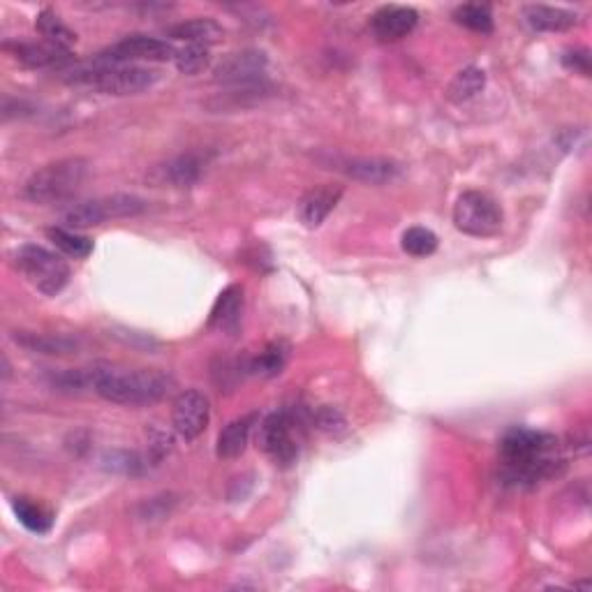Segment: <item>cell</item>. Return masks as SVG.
<instances>
[{"instance_id":"obj_1","label":"cell","mask_w":592,"mask_h":592,"mask_svg":"<svg viewBox=\"0 0 592 592\" xmlns=\"http://www.w3.org/2000/svg\"><path fill=\"white\" fill-rule=\"evenodd\" d=\"M567 468L562 444L551 433L512 428L500 440V472L512 486H537L560 477Z\"/></svg>"},{"instance_id":"obj_2","label":"cell","mask_w":592,"mask_h":592,"mask_svg":"<svg viewBox=\"0 0 592 592\" xmlns=\"http://www.w3.org/2000/svg\"><path fill=\"white\" fill-rule=\"evenodd\" d=\"M91 391L118 405H151L165 398L174 380L160 370L93 366Z\"/></svg>"},{"instance_id":"obj_3","label":"cell","mask_w":592,"mask_h":592,"mask_svg":"<svg viewBox=\"0 0 592 592\" xmlns=\"http://www.w3.org/2000/svg\"><path fill=\"white\" fill-rule=\"evenodd\" d=\"M63 79L68 84L93 86L107 95H139L155 84V72L139 65H107L93 61L91 65H77L65 70Z\"/></svg>"},{"instance_id":"obj_4","label":"cell","mask_w":592,"mask_h":592,"mask_svg":"<svg viewBox=\"0 0 592 592\" xmlns=\"http://www.w3.org/2000/svg\"><path fill=\"white\" fill-rule=\"evenodd\" d=\"M88 176L86 158H63L49 162L24 185V197L33 204H58L72 197Z\"/></svg>"},{"instance_id":"obj_5","label":"cell","mask_w":592,"mask_h":592,"mask_svg":"<svg viewBox=\"0 0 592 592\" xmlns=\"http://www.w3.org/2000/svg\"><path fill=\"white\" fill-rule=\"evenodd\" d=\"M14 266H17L21 276H24L37 292L47 296H56L70 280L68 262L44 246H37V243H26V246H21L17 250V255H14Z\"/></svg>"},{"instance_id":"obj_6","label":"cell","mask_w":592,"mask_h":592,"mask_svg":"<svg viewBox=\"0 0 592 592\" xmlns=\"http://www.w3.org/2000/svg\"><path fill=\"white\" fill-rule=\"evenodd\" d=\"M148 209V204L137 195H111L91 199V202H81L63 216V225L68 229H88L98 227L105 220H118V218H135L142 216Z\"/></svg>"},{"instance_id":"obj_7","label":"cell","mask_w":592,"mask_h":592,"mask_svg":"<svg viewBox=\"0 0 592 592\" xmlns=\"http://www.w3.org/2000/svg\"><path fill=\"white\" fill-rule=\"evenodd\" d=\"M500 204L491 195L479 190H468L456 199L454 206V225L468 236H495L502 229Z\"/></svg>"},{"instance_id":"obj_8","label":"cell","mask_w":592,"mask_h":592,"mask_svg":"<svg viewBox=\"0 0 592 592\" xmlns=\"http://www.w3.org/2000/svg\"><path fill=\"white\" fill-rule=\"evenodd\" d=\"M176 49L165 40L148 35H130L125 40L111 44L109 49L95 58V61L107 63V65H130L132 61H174Z\"/></svg>"},{"instance_id":"obj_9","label":"cell","mask_w":592,"mask_h":592,"mask_svg":"<svg viewBox=\"0 0 592 592\" xmlns=\"http://www.w3.org/2000/svg\"><path fill=\"white\" fill-rule=\"evenodd\" d=\"M257 444L278 465H292L299 456V444L294 440V421L287 412H273L262 421Z\"/></svg>"},{"instance_id":"obj_10","label":"cell","mask_w":592,"mask_h":592,"mask_svg":"<svg viewBox=\"0 0 592 592\" xmlns=\"http://www.w3.org/2000/svg\"><path fill=\"white\" fill-rule=\"evenodd\" d=\"M266 65H269V58H266L264 51H234V54H227L216 65V70H213V81L227 88L257 84V81H264Z\"/></svg>"},{"instance_id":"obj_11","label":"cell","mask_w":592,"mask_h":592,"mask_svg":"<svg viewBox=\"0 0 592 592\" xmlns=\"http://www.w3.org/2000/svg\"><path fill=\"white\" fill-rule=\"evenodd\" d=\"M211 419V407L209 398H206L202 391L188 389L179 394L174 401L172 410V424L174 431L181 435L183 440H195L206 431Z\"/></svg>"},{"instance_id":"obj_12","label":"cell","mask_w":592,"mask_h":592,"mask_svg":"<svg viewBox=\"0 0 592 592\" xmlns=\"http://www.w3.org/2000/svg\"><path fill=\"white\" fill-rule=\"evenodd\" d=\"M336 169L347 179L368 185H387L403 174L401 162L391 158H343L336 162Z\"/></svg>"},{"instance_id":"obj_13","label":"cell","mask_w":592,"mask_h":592,"mask_svg":"<svg viewBox=\"0 0 592 592\" xmlns=\"http://www.w3.org/2000/svg\"><path fill=\"white\" fill-rule=\"evenodd\" d=\"M340 197H343V188L333 183L317 185V188H310L306 195L299 199L296 204V216H299L301 225L306 229H317L324 220L329 218V213L336 209Z\"/></svg>"},{"instance_id":"obj_14","label":"cell","mask_w":592,"mask_h":592,"mask_svg":"<svg viewBox=\"0 0 592 592\" xmlns=\"http://www.w3.org/2000/svg\"><path fill=\"white\" fill-rule=\"evenodd\" d=\"M419 14L405 5H384L370 19V31L380 42H398L417 26Z\"/></svg>"},{"instance_id":"obj_15","label":"cell","mask_w":592,"mask_h":592,"mask_svg":"<svg viewBox=\"0 0 592 592\" xmlns=\"http://www.w3.org/2000/svg\"><path fill=\"white\" fill-rule=\"evenodd\" d=\"M7 49L14 51L19 63H24L26 68L33 70H47V68H63V65L70 63V49L58 47V44L51 42H33V44H14Z\"/></svg>"},{"instance_id":"obj_16","label":"cell","mask_w":592,"mask_h":592,"mask_svg":"<svg viewBox=\"0 0 592 592\" xmlns=\"http://www.w3.org/2000/svg\"><path fill=\"white\" fill-rule=\"evenodd\" d=\"M202 176V160L197 155H179V158L155 167L151 179L160 185H174V188H192Z\"/></svg>"},{"instance_id":"obj_17","label":"cell","mask_w":592,"mask_h":592,"mask_svg":"<svg viewBox=\"0 0 592 592\" xmlns=\"http://www.w3.org/2000/svg\"><path fill=\"white\" fill-rule=\"evenodd\" d=\"M241 317H243V287L229 285L227 290L218 296V301L213 303L209 327L225 333H236L241 327Z\"/></svg>"},{"instance_id":"obj_18","label":"cell","mask_w":592,"mask_h":592,"mask_svg":"<svg viewBox=\"0 0 592 592\" xmlns=\"http://www.w3.org/2000/svg\"><path fill=\"white\" fill-rule=\"evenodd\" d=\"M523 17L532 28H535V31H544V33L572 31V28L579 24L576 12L562 10V7H551V5H525Z\"/></svg>"},{"instance_id":"obj_19","label":"cell","mask_w":592,"mask_h":592,"mask_svg":"<svg viewBox=\"0 0 592 592\" xmlns=\"http://www.w3.org/2000/svg\"><path fill=\"white\" fill-rule=\"evenodd\" d=\"M14 343L28 352L51 354V357H65V354H77L79 343L70 336H49V333L33 331H14Z\"/></svg>"},{"instance_id":"obj_20","label":"cell","mask_w":592,"mask_h":592,"mask_svg":"<svg viewBox=\"0 0 592 592\" xmlns=\"http://www.w3.org/2000/svg\"><path fill=\"white\" fill-rule=\"evenodd\" d=\"M255 421H257V414H248V417H239V419L229 421V424L222 428L220 435H218V449H216L218 456L227 458V461L239 458L248 447V440H250V433H253Z\"/></svg>"},{"instance_id":"obj_21","label":"cell","mask_w":592,"mask_h":592,"mask_svg":"<svg viewBox=\"0 0 592 592\" xmlns=\"http://www.w3.org/2000/svg\"><path fill=\"white\" fill-rule=\"evenodd\" d=\"M222 26L213 19H190L183 24H176L169 28V37L174 40L188 42V44H202V47H211L222 40Z\"/></svg>"},{"instance_id":"obj_22","label":"cell","mask_w":592,"mask_h":592,"mask_svg":"<svg viewBox=\"0 0 592 592\" xmlns=\"http://www.w3.org/2000/svg\"><path fill=\"white\" fill-rule=\"evenodd\" d=\"M486 86V74L479 68H465L461 72H456V77L449 81L447 86V98L454 105H463L484 91Z\"/></svg>"},{"instance_id":"obj_23","label":"cell","mask_w":592,"mask_h":592,"mask_svg":"<svg viewBox=\"0 0 592 592\" xmlns=\"http://www.w3.org/2000/svg\"><path fill=\"white\" fill-rule=\"evenodd\" d=\"M12 512L19 518V523L24 525V528L37 532V535H44V532H49L51 525H54V514L28 498H14Z\"/></svg>"},{"instance_id":"obj_24","label":"cell","mask_w":592,"mask_h":592,"mask_svg":"<svg viewBox=\"0 0 592 592\" xmlns=\"http://www.w3.org/2000/svg\"><path fill=\"white\" fill-rule=\"evenodd\" d=\"M47 236H49V241L68 257L84 259L93 253V241L84 234L74 232V229L51 227V229H47Z\"/></svg>"},{"instance_id":"obj_25","label":"cell","mask_w":592,"mask_h":592,"mask_svg":"<svg viewBox=\"0 0 592 592\" xmlns=\"http://www.w3.org/2000/svg\"><path fill=\"white\" fill-rule=\"evenodd\" d=\"M35 28H37V33L44 37V42L58 44V47H63V49H70L72 44L77 42V35H74L70 28L63 24L61 17L51 10H42L40 14H37Z\"/></svg>"},{"instance_id":"obj_26","label":"cell","mask_w":592,"mask_h":592,"mask_svg":"<svg viewBox=\"0 0 592 592\" xmlns=\"http://www.w3.org/2000/svg\"><path fill=\"white\" fill-rule=\"evenodd\" d=\"M271 95V86L266 81H257V84H246V86H234L229 88L227 93L220 95V109H243L250 105H257L264 98Z\"/></svg>"},{"instance_id":"obj_27","label":"cell","mask_w":592,"mask_h":592,"mask_svg":"<svg viewBox=\"0 0 592 592\" xmlns=\"http://www.w3.org/2000/svg\"><path fill=\"white\" fill-rule=\"evenodd\" d=\"M454 19L456 24L470 28V31L475 33H493V12L488 5H458L454 10Z\"/></svg>"},{"instance_id":"obj_28","label":"cell","mask_w":592,"mask_h":592,"mask_svg":"<svg viewBox=\"0 0 592 592\" xmlns=\"http://www.w3.org/2000/svg\"><path fill=\"white\" fill-rule=\"evenodd\" d=\"M401 246L407 255L412 257H428L438 250V236L426 227H410L403 234Z\"/></svg>"},{"instance_id":"obj_29","label":"cell","mask_w":592,"mask_h":592,"mask_svg":"<svg viewBox=\"0 0 592 592\" xmlns=\"http://www.w3.org/2000/svg\"><path fill=\"white\" fill-rule=\"evenodd\" d=\"M174 63L179 72L183 74H199L209 68L211 56L209 47H202V44H185L183 49H176Z\"/></svg>"},{"instance_id":"obj_30","label":"cell","mask_w":592,"mask_h":592,"mask_svg":"<svg viewBox=\"0 0 592 592\" xmlns=\"http://www.w3.org/2000/svg\"><path fill=\"white\" fill-rule=\"evenodd\" d=\"M285 361H287V347L283 343H273V345L266 347V350L259 354L257 359L250 361L248 370L250 373L273 377L285 368Z\"/></svg>"},{"instance_id":"obj_31","label":"cell","mask_w":592,"mask_h":592,"mask_svg":"<svg viewBox=\"0 0 592 592\" xmlns=\"http://www.w3.org/2000/svg\"><path fill=\"white\" fill-rule=\"evenodd\" d=\"M313 421L320 431H327V433H336V431H343L345 428L343 414H340L338 410H333V407H320V410L313 414Z\"/></svg>"},{"instance_id":"obj_32","label":"cell","mask_w":592,"mask_h":592,"mask_svg":"<svg viewBox=\"0 0 592 592\" xmlns=\"http://www.w3.org/2000/svg\"><path fill=\"white\" fill-rule=\"evenodd\" d=\"M562 63H565L567 70H574L583 74V77H590V51L588 49H569L565 56H562Z\"/></svg>"}]
</instances>
